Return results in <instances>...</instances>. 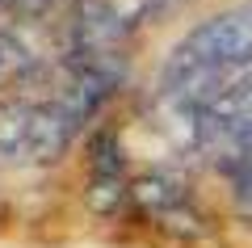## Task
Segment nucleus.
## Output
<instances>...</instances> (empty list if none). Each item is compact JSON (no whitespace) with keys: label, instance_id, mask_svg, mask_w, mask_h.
Instances as JSON below:
<instances>
[{"label":"nucleus","instance_id":"f257e3e1","mask_svg":"<svg viewBox=\"0 0 252 248\" xmlns=\"http://www.w3.org/2000/svg\"><path fill=\"white\" fill-rule=\"evenodd\" d=\"M252 68V0L206 17L168 51L160 68V93L185 114L215 97L227 80Z\"/></svg>","mask_w":252,"mask_h":248},{"label":"nucleus","instance_id":"6e6552de","mask_svg":"<svg viewBox=\"0 0 252 248\" xmlns=\"http://www.w3.org/2000/svg\"><path fill=\"white\" fill-rule=\"evenodd\" d=\"M55 0H0V9H9V13H21V17H30V13H42L51 9Z\"/></svg>","mask_w":252,"mask_h":248},{"label":"nucleus","instance_id":"20e7f679","mask_svg":"<svg viewBox=\"0 0 252 248\" xmlns=\"http://www.w3.org/2000/svg\"><path fill=\"white\" fill-rule=\"evenodd\" d=\"M130 185H135V181H126L118 143L109 139V135L97 139L93 160H89V202H93V211L97 214H114L118 206L130 198Z\"/></svg>","mask_w":252,"mask_h":248},{"label":"nucleus","instance_id":"0eeeda50","mask_svg":"<svg viewBox=\"0 0 252 248\" xmlns=\"http://www.w3.org/2000/svg\"><path fill=\"white\" fill-rule=\"evenodd\" d=\"M231 194H235V206L244 211V219L252 223V160L231 169Z\"/></svg>","mask_w":252,"mask_h":248},{"label":"nucleus","instance_id":"39448f33","mask_svg":"<svg viewBox=\"0 0 252 248\" xmlns=\"http://www.w3.org/2000/svg\"><path fill=\"white\" fill-rule=\"evenodd\" d=\"M34 118L38 101L30 97L0 101V164H34Z\"/></svg>","mask_w":252,"mask_h":248},{"label":"nucleus","instance_id":"7ed1b4c3","mask_svg":"<svg viewBox=\"0 0 252 248\" xmlns=\"http://www.w3.org/2000/svg\"><path fill=\"white\" fill-rule=\"evenodd\" d=\"M130 198H135V202L143 206V214L152 223H160L164 231H172V236H202V214L193 211V202H189L185 189H181L177 181H168L164 173L139 177L135 185H130Z\"/></svg>","mask_w":252,"mask_h":248},{"label":"nucleus","instance_id":"423d86ee","mask_svg":"<svg viewBox=\"0 0 252 248\" xmlns=\"http://www.w3.org/2000/svg\"><path fill=\"white\" fill-rule=\"evenodd\" d=\"M30 71V51L9 34V30H0V84H13Z\"/></svg>","mask_w":252,"mask_h":248},{"label":"nucleus","instance_id":"f03ea898","mask_svg":"<svg viewBox=\"0 0 252 248\" xmlns=\"http://www.w3.org/2000/svg\"><path fill=\"white\" fill-rule=\"evenodd\" d=\"M189 131H193V143L227 173L252 160V68L202 101L189 114Z\"/></svg>","mask_w":252,"mask_h":248}]
</instances>
